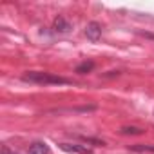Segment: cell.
Listing matches in <instances>:
<instances>
[{
    "mask_svg": "<svg viewBox=\"0 0 154 154\" xmlns=\"http://www.w3.org/2000/svg\"><path fill=\"white\" fill-rule=\"evenodd\" d=\"M53 29H54V33H62V35H65V33H69V31L72 29V26H71V22H69L65 17L58 15V17L54 18V22H53Z\"/></svg>",
    "mask_w": 154,
    "mask_h": 154,
    "instance_id": "cell-4",
    "label": "cell"
},
{
    "mask_svg": "<svg viewBox=\"0 0 154 154\" xmlns=\"http://www.w3.org/2000/svg\"><path fill=\"white\" fill-rule=\"evenodd\" d=\"M85 36H87V40H91V42H98L100 38H102V26L98 24V22H89L87 26H85Z\"/></svg>",
    "mask_w": 154,
    "mask_h": 154,
    "instance_id": "cell-3",
    "label": "cell"
},
{
    "mask_svg": "<svg viewBox=\"0 0 154 154\" xmlns=\"http://www.w3.org/2000/svg\"><path fill=\"white\" fill-rule=\"evenodd\" d=\"M2 154H18V152H15V150H9V149L4 145V147H2Z\"/></svg>",
    "mask_w": 154,
    "mask_h": 154,
    "instance_id": "cell-10",
    "label": "cell"
},
{
    "mask_svg": "<svg viewBox=\"0 0 154 154\" xmlns=\"http://www.w3.org/2000/svg\"><path fill=\"white\" fill-rule=\"evenodd\" d=\"M22 80L29 84H38V85H69L71 80L63 76L53 74V72H44V71H27L22 74Z\"/></svg>",
    "mask_w": 154,
    "mask_h": 154,
    "instance_id": "cell-1",
    "label": "cell"
},
{
    "mask_svg": "<svg viewBox=\"0 0 154 154\" xmlns=\"http://www.w3.org/2000/svg\"><path fill=\"white\" fill-rule=\"evenodd\" d=\"M94 69V62H82L78 67H76V72H78V74H85V72H91Z\"/></svg>",
    "mask_w": 154,
    "mask_h": 154,
    "instance_id": "cell-6",
    "label": "cell"
},
{
    "mask_svg": "<svg viewBox=\"0 0 154 154\" xmlns=\"http://www.w3.org/2000/svg\"><path fill=\"white\" fill-rule=\"evenodd\" d=\"M134 152H154V145H131Z\"/></svg>",
    "mask_w": 154,
    "mask_h": 154,
    "instance_id": "cell-7",
    "label": "cell"
},
{
    "mask_svg": "<svg viewBox=\"0 0 154 154\" xmlns=\"http://www.w3.org/2000/svg\"><path fill=\"white\" fill-rule=\"evenodd\" d=\"M29 154H49V145L45 141H33L29 145Z\"/></svg>",
    "mask_w": 154,
    "mask_h": 154,
    "instance_id": "cell-5",
    "label": "cell"
},
{
    "mask_svg": "<svg viewBox=\"0 0 154 154\" xmlns=\"http://www.w3.org/2000/svg\"><path fill=\"white\" fill-rule=\"evenodd\" d=\"M120 132L122 134H141L143 129H140V127H122Z\"/></svg>",
    "mask_w": 154,
    "mask_h": 154,
    "instance_id": "cell-8",
    "label": "cell"
},
{
    "mask_svg": "<svg viewBox=\"0 0 154 154\" xmlns=\"http://www.w3.org/2000/svg\"><path fill=\"white\" fill-rule=\"evenodd\" d=\"M140 35H141V36H145V38H149V40H152V42H154V33H149V31H140Z\"/></svg>",
    "mask_w": 154,
    "mask_h": 154,
    "instance_id": "cell-9",
    "label": "cell"
},
{
    "mask_svg": "<svg viewBox=\"0 0 154 154\" xmlns=\"http://www.w3.org/2000/svg\"><path fill=\"white\" fill-rule=\"evenodd\" d=\"M60 149L67 154H94L91 147L80 143H60Z\"/></svg>",
    "mask_w": 154,
    "mask_h": 154,
    "instance_id": "cell-2",
    "label": "cell"
}]
</instances>
